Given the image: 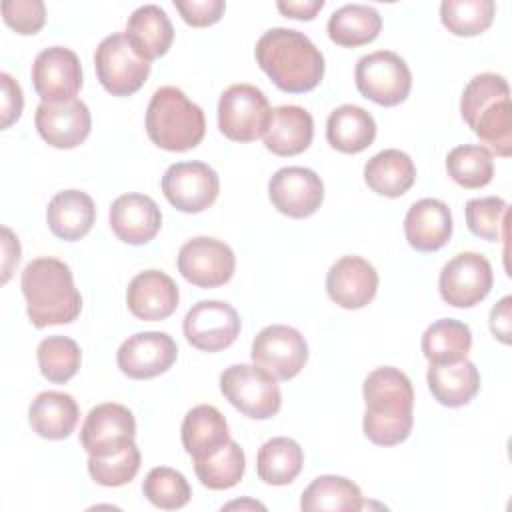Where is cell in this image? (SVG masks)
Returning <instances> with one entry per match:
<instances>
[{"mask_svg":"<svg viewBox=\"0 0 512 512\" xmlns=\"http://www.w3.org/2000/svg\"><path fill=\"white\" fill-rule=\"evenodd\" d=\"M174 8L180 12L186 24L202 28V26H212L222 18L226 10V2L224 0H174Z\"/></svg>","mask_w":512,"mask_h":512,"instance_id":"44","label":"cell"},{"mask_svg":"<svg viewBox=\"0 0 512 512\" xmlns=\"http://www.w3.org/2000/svg\"><path fill=\"white\" fill-rule=\"evenodd\" d=\"M510 306L512 298L504 296L490 312V330L502 344H510Z\"/></svg>","mask_w":512,"mask_h":512,"instance_id":"47","label":"cell"},{"mask_svg":"<svg viewBox=\"0 0 512 512\" xmlns=\"http://www.w3.org/2000/svg\"><path fill=\"white\" fill-rule=\"evenodd\" d=\"M268 196L280 214L290 218H308L324 200V184L310 168L286 166L270 178Z\"/></svg>","mask_w":512,"mask_h":512,"instance_id":"18","label":"cell"},{"mask_svg":"<svg viewBox=\"0 0 512 512\" xmlns=\"http://www.w3.org/2000/svg\"><path fill=\"white\" fill-rule=\"evenodd\" d=\"M36 356L42 376L54 384H64L76 376L82 362L80 346L72 338L60 334L44 338L38 344Z\"/></svg>","mask_w":512,"mask_h":512,"instance_id":"38","label":"cell"},{"mask_svg":"<svg viewBox=\"0 0 512 512\" xmlns=\"http://www.w3.org/2000/svg\"><path fill=\"white\" fill-rule=\"evenodd\" d=\"M142 492L150 504L162 510H178L192 498V490L184 474L168 466L152 468L142 482Z\"/></svg>","mask_w":512,"mask_h":512,"instance_id":"40","label":"cell"},{"mask_svg":"<svg viewBox=\"0 0 512 512\" xmlns=\"http://www.w3.org/2000/svg\"><path fill=\"white\" fill-rule=\"evenodd\" d=\"M96 220L94 200L82 190L58 192L46 208V222L50 232L66 242L84 238Z\"/></svg>","mask_w":512,"mask_h":512,"instance_id":"27","label":"cell"},{"mask_svg":"<svg viewBox=\"0 0 512 512\" xmlns=\"http://www.w3.org/2000/svg\"><path fill=\"white\" fill-rule=\"evenodd\" d=\"M494 284L492 266L478 252H460L450 258L438 278V290L446 304L454 308H472L482 302Z\"/></svg>","mask_w":512,"mask_h":512,"instance_id":"10","label":"cell"},{"mask_svg":"<svg viewBox=\"0 0 512 512\" xmlns=\"http://www.w3.org/2000/svg\"><path fill=\"white\" fill-rule=\"evenodd\" d=\"M0 86H2V128H8L22 114L24 96H22L20 84L8 72L0 74Z\"/></svg>","mask_w":512,"mask_h":512,"instance_id":"45","label":"cell"},{"mask_svg":"<svg viewBox=\"0 0 512 512\" xmlns=\"http://www.w3.org/2000/svg\"><path fill=\"white\" fill-rule=\"evenodd\" d=\"M34 122L42 140L60 150H70L82 144L92 128L90 110L78 98L64 102H40Z\"/></svg>","mask_w":512,"mask_h":512,"instance_id":"19","label":"cell"},{"mask_svg":"<svg viewBox=\"0 0 512 512\" xmlns=\"http://www.w3.org/2000/svg\"><path fill=\"white\" fill-rule=\"evenodd\" d=\"M140 450L136 442L128 444L126 448L112 452L108 456H90L88 458V474L90 478L106 488L124 486L140 470Z\"/></svg>","mask_w":512,"mask_h":512,"instance_id":"41","label":"cell"},{"mask_svg":"<svg viewBox=\"0 0 512 512\" xmlns=\"http://www.w3.org/2000/svg\"><path fill=\"white\" fill-rule=\"evenodd\" d=\"M426 380L436 402L448 408L466 406L480 390V372L468 358L454 364H430Z\"/></svg>","mask_w":512,"mask_h":512,"instance_id":"29","label":"cell"},{"mask_svg":"<svg viewBox=\"0 0 512 512\" xmlns=\"http://www.w3.org/2000/svg\"><path fill=\"white\" fill-rule=\"evenodd\" d=\"M464 214L466 226L474 236L484 238L488 242H498L502 238V228L506 224L508 204L500 196L472 198L466 202Z\"/></svg>","mask_w":512,"mask_h":512,"instance_id":"42","label":"cell"},{"mask_svg":"<svg viewBox=\"0 0 512 512\" xmlns=\"http://www.w3.org/2000/svg\"><path fill=\"white\" fill-rule=\"evenodd\" d=\"M32 84L42 102H64L76 98L82 88L80 58L64 46L44 48L34 58Z\"/></svg>","mask_w":512,"mask_h":512,"instance_id":"17","label":"cell"},{"mask_svg":"<svg viewBox=\"0 0 512 512\" xmlns=\"http://www.w3.org/2000/svg\"><path fill=\"white\" fill-rule=\"evenodd\" d=\"M80 418V408L76 400L58 390L40 392L30 408H28V422L32 430L48 440H64L68 438Z\"/></svg>","mask_w":512,"mask_h":512,"instance_id":"28","label":"cell"},{"mask_svg":"<svg viewBox=\"0 0 512 512\" xmlns=\"http://www.w3.org/2000/svg\"><path fill=\"white\" fill-rule=\"evenodd\" d=\"M26 314L36 328L70 324L80 316L82 296L66 262L42 256L26 264L20 278Z\"/></svg>","mask_w":512,"mask_h":512,"instance_id":"3","label":"cell"},{"mask_svg":"<svg viewBox=\"0 0 512 512\" xmlns=\"http://www.w3.org/2000/svg\"><path fill=\"white\" fill-rule=\"evenodd\" d=\"M250 356L252 362L274 380H290L304 368L308 344L296 328L272 324L256 334Z\"/></svg>","mask_w":512,"mask_h":512,"instance_id":"11","label":"cell"},{"mask_svg":"<svg viewBox=\"0 0 512 512\" xmlns=\"http://www.w3.org/2000/svg\"><path fill=\"white\" fill-rule=\"evenodd\" d=\"M110 228L118 240L140 246L150 242L162 226L158 204L146 194H122L110 206Z\"/></svg>","mask_w":512,"mask_h":512,"instance_id":"21","label":"cell"},{"mask_svg":"<svg viewBox=\"0 0 512 512\" xmlns=\"http://www.w3.org/2000/svg\"><path fill=\"white\" fill-rule=\"evenodd\" d=\"M378 290V272L362 256L338 258L326 274V292L334 304L358 310L370 304Z\"/></svg>","mask_w":512,"mask_h":512,"instance_id":"20","label":"cell"},{"mask_svg":"<svg viewBox=\"0 0 512 512\" xmlns=\"http://www.w3.org/2000/svg\"><path fill=\"white\" fill-rule=\"evenodd\" d=\"M382 28V16L368 4H344L328 18V36L334 44L356 48L372 42Z\"/></svg>","mask_w":512,"mask_h":512,"instance_id":"33","label":"cell"},{"mask_svg":"<svg viewBox=\"0 0 512 512\" xmlns=\"http://www.w3.org/2000/svg\"><path fill=\"white\" fill-rule=\"evenodd\" d=\"M180 436L186 454H190L192 460H200L220 450L230 440V430L224 414L218 408L198 404L186 412Z\"/></svg>","mask_w":512,"mask_h":512,"instance_id":"26","label":"cell"},{"mask_svg":"<svg viewBox=\"0 0 512 512\" xmlns=\"http://www.w3.org/2000/svg\"><path fill=\"white\" fill-rule=\"evenodd\" d=\"M178 348L166 332H136L128 336L118 352L116 362L122 374L134 380H148L164 374L176 362Z\"/></svg>","mask_w":512,"mask_h":512,"instance_id":"16","label":"cell"},{"mask_svg":"<svg viewBox=\"0 0 512 512\" xmlns=\"http://www.w3.org/2000/svg\"><path fill=\"white\" fill-rule=\"evenodd\" d=\"M366 404L362 430L378 446H396L404 442L414 424V390L410 378L394 368L380 366L372 370L362 386Z\"/></svg>","mask_w":512,"mask_h":512,"instance_id":"1","label":"cell"},{"mask_svg":"<svg viewBox=\"0 0 512 512\" xmlns=\"http://www.w3.org/2000/svg\"><path fill=\"white\" fill-rule=\"evenodd\" d=\"M206 132L204 112L180 88L160 86L146 108V134L162 150L196 148Z\"/></svg>","mask_w":512,"mask_h":512,"instance_id":"5","label":"cell"},{"mask_svg":"<svg viewBox=\"0 0 512 512\" xmlns=\"http://www.w3.org/2000/svg\"><path fill=\"white\" fill-rule=\"evenodd\" d=\"M94 68L100 84L112 96H130L138 92L148 74L150 62L140 58L126 34L106 36L94 52Z\"/></svg>","mask_w":512,"mask_h":512,"instance_id":"9","label":"cell"},{"mask_svg":"<svg viewBox=\"0 0 512 512\" xmlns=\"http://www.w3.org/2000/svg\"><path fill=\"white\" fill-rule=\"evenodd\" d=\"M2 236H4V258H2V282H8L12 268L20 262V242L18 238L12 234L10 228H2Z\"/></svg>","mask_w":512,"mask_h":512,"instance_id":"48","label":"cell"},{"mask_svg":"<svg viewBox=\"0 0 512 512\" xmlns=\"http://www.w3.org/2000/svg\"><path fill=\"white\" fill-rule=\"evenodd\" d=\"M272 108L266 94L252 84H232L218 100V128L234 142H252L264 136Z\"/></svg>","mask_w":512,"mask_h":512,"instance_id":"7","label":"cell"},{"mask_svg":"<svg viewBox=\"0 0 512 512\" xmlns=\"http://www.w3.org/2000/svg\"><path fill=\"white\" fill-rule=\"evenodd\" d=\"M448 176L462 188H484L492 182L494 160L492 152L480 144H462L446 156Z\"/></svg>","mask_w":512,"mask_h":512,"instance_id":"37","label":"cell"},{"mask_svg":"<svg viewBox=\"0 0 512 512\" xmlns=\"http://www.w3.org/2000/svg\"><path fill=\"white\" fill-rule=\"evenodd\" d=\"M496 14L492 0H444L440 20L454 36H476L490 28Z\"/></svg>","mask_w":512,"mask_h":512,"instance_id":"39","label":"cell"},{"mask_svg":"<svg viewBox=\"0 0 512 512\" xmlns=\"http://www.w3.org/2000/svg\"><path fill=\"white\" fill-rule=\"evenodd\" d=\"M304 512H356L364 508V498L352 480L344 476H318L302 492Z\"/></svg>","mask_w":512,"mask_h":512,"instance_id":"32","label":"cell"},{"mask_svg":"<svg viewBox=\"0 0 512 512\" xmlns=\"http://www.w3.org/2000/svg\"><path fill=\"white\" fill-rule=\"evenodd\" d=\"M162 192L176 210L198 214L216 202L220 178L206 162H176L162 176Z\"/></svg>","mask_w":512,"mask_h":512,"instance_id":"12","label":"cell"},{"mask_svg":"<svg viewBox=\"0 0 512 512\" xmlns=\"http://www.w3.org/2000/svg\"><path fill=\"white\" fill-rule=\"evenodd\" d=\"M262 508L264 510V506L262 504H258V502H230V504H226L224 508Z\"/></svg>","mask_w":512,"mask_h":512,"instance_id":"49","label":"cell"},{"mask_svg":"<svg viewBox=\"0 0 512 512\" xmlns=\"http://www.w3.org/2000/svg\"><path fill=\"white\" fill-rule=\"evenodd\" d=\"M236 270L232 248L210 236H196L182 244L178 252V272L198 288L226 284Z\"/></svg>","mask_w":512,"mask_h":512,"instance_id":"13","label":"cell"},{"mask_svg":"<svg viewBox=\"0 0 512 512\" xmlns=\"http://www.w3.org/2000/svg\"><path fill=\"white\" fill-rule=\"evenodd\" d=\"M186 340L202 352H218L234 344L240 334V316L228 302L200 300L184 316Z\"/></svg>","mask_w":512,"mask_h":512,"instance_id":"14","label":"cell"},{"mask_svg":"<svg viewBox=\"0 0 512 512\" xmlns=\"http://www.w3.org/2000/svg\"><path fill=\"white\" fill-rule=\"evenodd\" d=\"M276 8L286 18L312 20L324 8V0H280L276 2Z\"/></svg>","mask_w":512,"mask_h":512,"instance_id":"46","label":"cell"},{"mask_svg":"<svg viewBox=\"0 0 512 512\" xmlns=\"http://www.w3.org/2000/svg\"><path fill=\"white\" fill-rule=\"evenodd\" d=\"M180 292L176 282L162 270H144L136 274L126 290L128 310L146 322H158L174 314Z\"/></svg>","mask_w":512,"mask_h":512,"instance_id":"22","label":"cell"},{"mask_svg":"<svg viewBox=\"0 0 512 512\" xmlns=\"http://www.w3.org/2000/svg\"><path fill=\"white\" fill-rule=\"evenodd\" d=\"M460 114L488 150L502 158L512 154V102L504 76L476 74L462 92Z\"/></svg>","mask_w":512,"mask_h":512,"instance_id":"4","label":"cell"},{"mask_svg":"<svg viewBox=\"0 0 512 512\" xmlns=\"http://www.w3.org/2000/svg\"><path fill=\"white\" fill-rule=\"evenodd\" d=\"M358 92L380 104L398 106L412 88V72L402 56L392 50H376L358 60L354 70Z\"/></svg>","mask_w":512,"mask_h":512,"instance_id":"8","label":"cell"},{"mask_svg":"<svg viewBox=\"0 0 512 512\" xmlns=\"http://www.w3.org/2000/svg\"><path fill=\"white\" fill-rule=\"evenodd\" d=\"M264 146L276 156L302 154L314 138V120L308 110L294 104L272 108L270 124L264 132Z\"/></svg>","mask_w":512,"mask_h":512,"instance_id":"24","label":"cell"},{"mask_svg":"<svg viewBox=\"0 0 512 512\" xmlns=\"http://www.w3.org/2000/svg\"><path fill=\"white\" fill-rule=\"evenodd\" d=\"M376 138V122L368 110L356 104H342L326 120V140L344 154L366 150Z\"/></svg>","mask_w":512,"mask_h":512,"instance_id":"30","label":"cell"},{"mask_svg":"<svg viewBox=\"0 0 512 512\" xmlns=\"http://www.w3.org/2000/svg\"><path fill=\"white\" fill-rule=\"evenodd\" d=\"M304 466L300 444L288 436L266 440L256 456V472L264 484L286 486L296 480Z\"/></svg>","mask_w":512,"mask_h":512,"instance_id":"34","label":"cell"},{"mask_svg":"<svg viewBox=\"0 0 512 512\" xmlns=\"http://www.w3.org/2000/svg\"><path fill=\"white\" fill-rule=\"evenodd\" d=\"M4 22L18 34H36L46 22V6L42 0H6L2 2Z\"/></svg>","mask_w":512,"mask_h":512,"instance_id":"43","label":"cell"},{"mask_svg":"<svg viewBox=\"0 0 512 512\" xmlns=\"http://www.w3.org/2000/svg\"><path fill=\"white\" fill-rule=\"evenodd\" d=\"M404 234L418 252H436L452 236V212L438 198L414 202L404 216Z\"/></svg>","mask_w":512,"mask_h":512,"instance_id":"23","label":"cell"},{"mask_svg":"<svg viewBox=\"0 0 512 512\" xmlns=\"http://www.w3.org/2000/svg\"><path fill=\"white\" fill-rule=\"evenodd\" d=\"M246 470L244 450L236 440H228L214 454L194 460V472L202 486L210 490H228L236 486Z\"/></svg>","mask_w":512,"mask_h":512,"instance_id":"36","label":"cell"},{"mask_svg":"<svg viewBox=\"0 0 512 512\" xmlns=\"http://www.w3.org/2000/svg\"><path fill=\"white\" fill-rule=\"evenodd\" d=\"M364 180L372 192L386 198H398L416 182V166L406 152L386 148L366 162Z\"/></svg>","mask_w":512,"mask_h":512,"instance_id":"31","label":"cell"},{"mask_svg":"<svg viewBox=\"0 0 512 512\" xmlns=\"http://www.w3.org/2000/svg\"><path fill=\"white\" fill-rule=\"evenodd\" d=\"M124 34L136 54L150 62L168 52L174 40V26L158 4H144L130 14Z\"/></svg>","mask_w":512,"mask_h":512,"instance_id":"25","label":"cell"},{"mask_svg":"<svg viewBox=\"0 0 512 512\" xmlns=\"http://www.w3.org/2000/svg\"><path fill=\"white\" fill-rule=\"evenodd\" d=\"M134 414L116 402L94 406L80 428V444L88 456H108L134 442Z\"/></svg>","mask_w":512,"mask_h":512,"instance_id":"15","label":"cell"},{"mask_svg":"<svg viewBox=\"0 0 512 512\" xmlns=\"http://www.w3.org/2000/svg\"><path fill=\"white\" fill-rule=\"evenodd\" d=\"M258 66L284 92L314 90L324 76V56L316 44L292 28L266 30L254 48Z\"/></svg>","mask_w":512,"mask_h":512,"instance_id":"2","label":"cell"},{"mask_svg":"<svg viewBox=\"0 0 512 512\" xmlns=\"http://www.w3.org/2000/svg\"><path fill=\"white\" fill-rule=\"evenodd\" d=\"M420 346L430 364H454L468 356L472 348V332L468 324L460 320L440 318L426 328Z\"/></svg>","mask_w":512,"mask_h":512,"instance_id":"35","label":"cell"},{"mask_svg":"<svg viewBox=\"0 0 512 512\" xmlns=\"http://www.w3.org/2000/svg\"><path fill=\"white\" fill-rule=\"evenodd\" d=\"M220 390L238 412L254 420H268L282 406L276 380L256 364L228 366L220 374Z\"/></svg>","mask_w":512,"mask_h":512,"instance_id":"6","label":"cell"}]
</instances>
